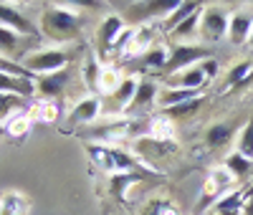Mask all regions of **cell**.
<instances>
[{
    "mask_svg": "<svg viewBox=\"0 0 253 215\" xmlns=\"http://www.w3.org/2000/svg\"><path fill=\"white\" fill-rule=\"evenodd\" d=\"M84 18L76 5H46L41 13V33L53 43H66L81 33Z\"/></svg>",
    "mask_w": 253,
    "mask_h": 215,
    "instance_id": "obj_1",
    "label": "cell"
},
{
    "mask_svg": "<svg viewBox=\"0 0 253 215\" xmlns=\"http://www.w3.org/2000/svg\"><path fill=\"white\" fill-rule=\"evenodd\" d=\"M228 20H230V13L223 5H203L198 36L203 38L208 48H210V43H220L228 36Z\"/></svg>",
    "mask_w": 253,
    "mask_h": 215,
    "instance_id": "obj_2",
    "label": "cell"
},
{
    "mask_svg": "<svg viewBox=\"0 0 253 215\" xmlns=\"http://www.w3.org/2000/svg\"><path fill=\"white\" fill-rule=\"evenodd\" d=\"M210 51L208 46H200V43H180V46H172L170 51V58H167V66L162 69V74L170 79L172 74L182 71V69H190L195 63H203L210 58Z\"/></svg>",
    "mask_w": 253,
    "mask_h": 215,
    "instance_id": "obj_3",
    "label": "cell"
},
{
    "mask_svg": "<svg viewBox=\"0 0 253 215\" xmlns=\"http://www.w3.org/2000/svg\"><path fill=\"white\" fill-rule=\"evenodd\" d=\"M23 66L38 76H46V74H56V71H63L69 66V53L58 48V46H48V48H41V51H33L28 53Z\"/></svg>",
    "mask_w": 253,
    "mask_h": 215,
    "instance_id": "obj_4",
    "label": "cell"
},
{
    "mask_svg": "<svg viewBox=\"0 0 253 215\" xmlns=\"http://www.w3.org/2000/svg\"><path fill=\"white\" fill-rule=\"evenodd\" d=\"M86 152H89V157L99 167L107 170L109 175H117V172H129L134 167V160L129 155L122 152V149H117V147H109V144H89Z\"/></svg>",
    "mask_w": 253,
    "mask_h": 215,
    "instance_id": "obj_5",
    "label": "cell"
},
{
    "mask_svg": "<svg viewBox=\"0 0 253 215\" xmlns=\"http://www.w3.org/2000/svg\"><path fill=\"white\" fill-rule=\"evenodd\" d=\"M124 20L119 15H107L101 20V26L96 31V53L99 56H107L112 48H117V43L124 33Z\"/></svg>",
    "mask_w": 253,
    "mask_h": 215,
    "instance_id": "obj_6",
    "label": "cell"
},
{
    "mask_svg": "<svg viewBox=\"0 0 253 215\" xmlns=\"http://www.w3.org/2000/svg\"><path fill=\"white\" fill-rule=\"evenodd\" d=\"M251 28H253V13L251 10H236V13H230L228 36H225L228 43H230V46H243V43H248Z\"/></svg>",
    "mask_w": 253,
    "mask_h": 215,
    "instance_id": "obj_7",
    "label": "cell"
},
{
    "mask_svg": "<svg viewBox=\"0 0 253 215\" xmlns=\"http://www.w3.org/2000/svg\"><path fill=\"white\" fill-rule=\"evenodd\" d=\"M69 69L56 71V74H46V76H38L36 79V94L43 96V99H56L66 91L69 86Z\"/></svg>",
    "mask_w": 253,
    "mask_h": 215,
    "instance_id": "obj_8",
    "label": "cell"
},
{
    "mask_svg": "<svg viewBox=\"0 0 253 215\" xmlns=\"http://www.w3.org/2000/svg\"><path fill=\"white\" fill-rule=\"evenodd\" d=\"M208 76L203 71L200 63H195V66H190V69H182L177 71L175 76L167 79V86L170 89H190V91H203V86H205Z\"/></svg>",
    "mask_w": 253,
    "mask_h": 215,
    "instance_id": "obj_9",
    "label": "cell"
},
{
    "mask_svg": "<svg viewBox=\"0 0 253 215\" xmlns=\"http://www.w3.org/2000/svg\"><path fill=\"white\" fill-rule=\"evenodd\" d=\"M0 94H13L28 101L31 96H36V81L28 76H13L0 71Z\"/></svg>",
    "mask_w": 253,
    "mask_h": 215,
    "instance_id": "obj_10",
    "label": "cell"
},
{
    "mask_svg": "<svg viewBox=\"0 0 253 215\" xmlns=\"http://www.w3.org/2000/svg\"><path fill=\"white\" fill-rule=\"evenodd\" d=\"M157 96H160V86L152 79H139L134 99H132V104H129V109H126V112H129V114H139V112L147 109V106L157 104Z\"/></svg>",
    "mask_w": 253,
    "mask_h": 215,
    "instance_id": "obj_11",
    "label": "cell"
},
{
    "mask_svg": "<svg viewBox=\"0 0 253 215\" xmlns=\"http://www.w3.org/2000/svg\"><path fill=\"white\" fill-rule=\"evenodd\" d=\"M0 26L10 28V31H15L20 36H31L33 33V23L10 3H0Z\"/></svg>",
    "mask_w": 253,
    "mask_h": 215,
    "instance_id": "obj_12",
    "label": "cell"
},
{
    "mask_svg": "<svg viewBox=\"0 0 253 215\" xmlns=\"http://www.w3.org/2000/svg\"><path fill=\"white\" fill-rule=\"evenodd\" d=\"M101 114V96H86L81 99L71 114H69V124L71 127H79V124H91L96 117Z\"/></svg>",
    "mask_w": 253,
    "mask_h": 215,
    "instance_id": "obj_13",
    "label": "cell"
},
{
    "mask_svg": "<svg viewBox=\"0 0 253 215\" xmlns=\"http://www.w3.org/2000/svg\"><path fill=\"white\" fill-rule=\"evenodd\" d=\"M246 192L243 190H230L208 210V215H243V205H246Z\"/></svg>",
    "mask_w": 253,
    "mask_h": 215,
    "instance_id": "obj_14",
    "label": "cell"
},
{
    "mask_svg": "<svg viewBox=\"0 0 253 215\" xmlns=\"http://www.w3.org/2000/svg\"><path fill=\"white\" fill-rule=\"evenodd\" d=\"M137 84H139L137 76H126V79H122V84L117 86V89L109 94L112 96V104H114V114L129 109V104L134 99V91H137Z\"/></svg>",
    "mask_w": 253,
    "mask_h": 215,
    "instance_id": "obj_15",
    "label": "cell"
},
{
    "mask_svg": "<svg viewBox=\"0 0 253 215\" xmlns=\"http://www.w3.org/2000/svg\"><path fill=\"white\" fill-rule=\"evenodd\" d=\"M203 96V91H190V89H160V96H157V106L165 112V109H170V106H177L182 101H190V99H198Z\"/></svg>",
    "mask_w": 253,
    "mask_h": 215,
    "instance_id": "obj_16",
    "label": "cell"
},
{
    "mask_svg": "<svg viewBox=\"0 0 253 215\" xmlns=\"http://www.w3.org/2000/svg\"><path fill=\"white\" fill-rule=\"evenodd\" d=\"M233 134H236V127L233 124H228V122H218L208 129V134H205V142L208 147H213V149H220V147H228L230 142H233Z\"/></svg>",
    "mask_w": 253,
    "mask_h": 215,
    "instance_id": "obj_17",
    "label": "cell"
},
{
    "mask_svg": "<svg viewBox=\"0 0 253 215\" xmlns=\"http://www.w3.org/2000/svg\"><path fill=\"white\" fill-rule=\"evenodd\" d=\"M223 167L228 170V175L233 177V180H246L251 172H253V160L238 155V152H230L223 162Z\"/></svg>",
    "mask_w": 253,
    "mask_h": 215,
    "instance_id": "obj_18",
    "label": "cell"
},
{
    "mask_svg": "<svg viewBox=\"0 0 253 215\" xmlns=\"http://www.w3.org/2000/svg\"><path fill=\"white\" fill-rule=\"evenodd\" d=\"M200 13H203V8L200 10H195L190 18H185L180 26H175L172 31H170V38H175V46H180V43H187V38H193V36H198V26H200Z\"/></svg>",
    "mask_w": 253,
    "mask_h": 215,
    "instance_id": "obj_19",
    "label": "cell"
},
{
    "mask_svg": "<svg viewBox=\"0 0 253 215\" xmlns=\"http://www.w3.org/2000/svg\"><path fill=\"white\" fill-rule=\"evenodd\" d=\"M139 56V63L144 69H157L162 71L167 66V58H170V51H167L165 46H150L144 53H137Z\"/></svg>",
    "mask_w": 253,
    "mask_h": 215,
    "instance_id": "obj_20",
    "label": "cell"
},
{
    "mask_svg": "<svg viewBox=\"0 0 253 215\" xmlns=\"http://www.w3.org/2000/svg\"><path fill=\"white\" fill-rule=\"evenodd\" d=\"M81 76H84V84H86L89 91H96L99 94V79H101V66H99V58L94 53L86 56L84 61V69H81Z\"/></svg>",
    "mask_w": 253,
    "mask_h": 215,
    "instance_id": "obj_21",
    "label": "cell"
},
{
    "mask_svg": "<svg viewBox=\"0 0 253 215\" xmlns=\"http://www.w3.org/2000/svg\"><path fill=\"white\" fill-rule=\"evenodd\" d=\"M203 101H205V99L198 96V99L182 101V104H177V106H170V109H165V117H167V119H187V117H193V114L200 112Z\"/></svg>",
    "mask_w": 253,
    "mask_h": 215,
    "instance_id": "obj_22",
    "label": "cell"
},
{
    "mask_svg": "<svg viewBox=\"0 0 253 215\" xmlns=\"http://www.w3.org/2000/svg\"><path fill=\"white\" fill-rule=\"evenodd\" d=\"M139 180H142V175H137V172H117V175H112V192L117 195V200H124L126 187Z\"/></svg>",
    "mask_w": 253,
    "mask_h": 215,
    "instance_id": "obj_23",
    "label": "cell"
},
{
    "mask_svg": "<svg viewBox=\"0 0 253 215\" xmlns=\"http://www.w3.org/2000/svg\"><path fill=\"white\" fill-rule=\"evenodd\" d=\"M200 8H203L200 3H180V5H177V8L170 13V15L165 18V26H167V31H172L175 26H180L185 18H190L195 10H200Z\"/></svg>",
    "mask_w": 253,
    "mask_h": 215,
    "instance_id": "obj_24",
    "label": "cell"
},
{
    "mask_svg": "<svg viewBox=\"0 0 253 215\" xmlns=\"http://www.w3.org/2000/svg\"><path fill=\"white\" fill-rule=\"evenodd\" d=\"M28 109V101L13 96V94H0V122L8 119L13 112H26Z\"/></svg>",
    "mask_w": 253,
    "mask_h": 215,
    "instance_id": "obj_25",
    "label": "cell"
},
{
    "mask_svg": "<svg viewBox=\"0 0 253 215\" xmlns=\"http://www.w3.org/2000/svg\"><path fill=\"white\" fill-rule=\"evenodd\" d=\"M236 152L253 160V119L246 122V127L238 132V144H236Z\"/></svg>",
    "mask_w": 253,
    "mask_h": 215,
    "instance_id": "obj_26",
    "label": "cell"
},
{
    "mask_svg": "<svg viewBox=\"0 0 253 215\" xmlns=\"http://www.w3.org/2000/svg\"><path fill=\"white\" fill-rule=\"evenodd\" d=\"M253 74V61H241L236 66H230L228 71V86H243Z\"/></svg>",
    "mask_w": 253,
    "mask_h": 215,
    "instance_id": "obj_27",
    "label": "cell"
},
{
    "mask_svg": "<svg viewBox=\"0 0 253 215\" xmlns=\"http://www.w3.org/2000/svg\"><path fill=\"white\" fill-rule=\"evenodd\" d=\"M18 43H20V33L0 26V56L10 58V56L18 51Z\"/></svg>",
    "mask_w": 253,
    "mask_h": 215,
    "instance_id": "obj_28",
    "label": "cell"
},
{
    "mask_svg": "<svg viewBox=\"0 0 253 215\" xmlns=\"http://www.w3.org/2000/svg\"><path fill=\"white\" fill-rule=\"evenodd\" d=\"M26 208V200L18 192H5L0 198V215H20V210Z\"/></svg>",
    "mask_w": 253,
    "mask_h": 215,
    "instance_id": "obj_29",
    "label": "cell"
},
{
    "mask_svg": "<svg viewBox=\"0 0 253 215\" xmlns=\"http://www.w3.org/2000/svg\"><path fill=\"white\" fill-rule=\"evenodd\" d=\"M0 71H3V74H13V76H28V79H33L31 71L23 66V63H18L13 58H5V56H0Z\"/></svg>",
    "mask_w": 253,
    "mask_h": 215,
    "instance_id": "obj_30",
    "label": "cell"
},
{
    "mask_svg": "<svg viewBox=\"0 0 253 215\" xmlns=\"http://www.w3.org/2000/svg\"><path fill=\"white\" fill-rule=\"evenodd\" d=\"M28 124H31V119H28L26 114H18L15 119L10 117V124H8V129H10V134H23L26 129H28Z\"/></svg>",
    "mask_w": 253,
    "mask_h": 215,
    "instance_id": "obj_31",
    "label": "cell"
},
{
    "mask_svg": "<svg viewBox=\"0 0 253 215\" xmlns=\"http://www.w3.org/2000/svg\"><path fill=\"white\" fill-rule=\"evenodd\" d=\"M200 66H203V71H205V76H208V79H215V76H218V61H215V58L203 61Z\"/></svg>",
    "mask_w": 253,
    "mask_h": 215,
    "instance_id": "obj_32",
    "label": "cell"
},
{
    "mask_svg": "<svg viewBox=\"0 0 253 215\" xmlns=\"http://www.w3.org/2000/svg\"><path fill=\"white\" fill-rule=\"evenodd\" d=\"M43 119H46V122H53V119H56V106H53V104H46V106H43Z\"/></svg>",
    "mask_w": 253,
    "mask_h": 215,
    "instance_id": "obj_33",
    "label": "cell"
},
{
    "mask_svg": "<svg viewBox=\"0 0 253 215\" xmlns=\"http://www.w3.org/2000/svg\"><path fill=\"white\" fill-rule=\"evenodd\" d=\"M243 215H253V192L246 198V205H243Z\"/></svg>",
    "mask_w": 253,
    "mask_h": 215,
    "instance_id": "obj_34",
    "label": "cell"
},
{
    "mask_svg": "<svg viewBox=\"0 0 253 215\" xmlns=\"http://www.w3.org/2000/svg\"><path fill=\"white\" fill-rule=\"evenodd\" d=\"M248 46H253V28H251V36H248Z\"/></svg>",
    "mask_w": 253,
    "mask_h": 215,
    "instance_id": "obj_35",
    "label": "cell"
}]
</instances>
